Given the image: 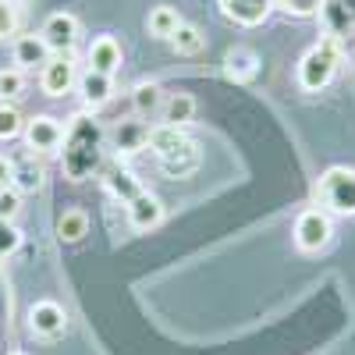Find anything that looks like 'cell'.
Returning <instances> with one entry per match:
<instances>
[{
	"mask_svg": "<svg viewBox=\"0 0 355 355\" xmlns=\"http://www.w3.org/2000/svg\"><path fill=\"white\" fill-rule=\"evenodd\" d=\"M320 15L327 18V36H341V40H345L348 21H352L348 8H341V4H323V8H320Z\"/></svg>",
	"mask_w": 355,
	"mask_h": 355,
	"instance_id": "obj_26",
	"label": "cell"
},
{
	"mask_svg": "<svg viewBox=\"0 0 355 355\" xmlns=\"http://www.w3.org/2000/svg\"><path fill=\"white\" fill-rule=\"evenodd\" d=\"M128 224H132V231H153V227H160V220H164V202L153 196V192H139L128 206Z\"/></svg>",
	"mask_w": 355,
	"mask_h": 355,
	"instance_id": "obj_14",
	"label": "cell"
},
{
	"mask_svg": "<svg viewBox=\"0 0 355 355\" xmlns=\"http://www.w3.org/2000/svg\"><path fill=\"white\" fill-rule=\"evenodd\" d=\"M107 153V132L93 114H75L64 132V150H61V171L68 182H89L93 174L103 171Z\"/></svg>",
	"mask_w": 355,
	"mask_h": 355,
	"instance_id": "obj_1",
	"label": "cell"
},
{
	"mask_svg": "<svg viewBox=\"0 0 355 355\" xmlns=\"http://www.w3.org/2000/svg\"><path fill=\"white\" fill-rule=\"evenodd\" d=\"M146 150H150L160 164V171L167 178H192L202 164V153H199V142L189 139L178 125H153L150 128V142H146Z\"/></svg>",
	"mask_w": 355,
	"mask_h": 355,
	"instance_id": "obj_2",
	"label": "cell"
},
{
	"mask_svg": "<svg viewBox=\"0 0 355 355\" xmlns=\"http://www.w3.org/2000/svg\"><path fill=\"white\" fill-rule=\"evenodd\" d=\"M274 8H281L291 18H313V15H320L323 0H274Z\"/></svg>",
	"mask_w": 355,
	"mask_h": 355,
	"instance_id": "obj_28",
	"label": "cell"
},
{
	"mask_svg": "<svg viewBox=\"0 0 355 355\" xmlns=\"http://www.w3.org/2000/svg\"><path fill=\"white\" fill-rule=\"evenodd\" d=\"M78 61L71 53H53L50 61L40 68V89L46 96H64L78 85Z\"/></svg>",
	"mask_w": 355,
	"mask_h": 355,
	"instance_id": "obj_7",
	"label": "cell"
},
{
	"mask_svg": "<svg viewBox=\"0 0 355 355\" xmlns=\"http://www.w3.org/2000/svg\"><path fill=\"white\" fill-rule=\"evenodd\" d=\"M25 146H28V153H36V157H46V153H61V146H64V125L57 121L53 114H36L33 121H25Z\"/></svg>",
	"mask_w": 355,
	"mask_h": 355,
	"instance_id": "obj_6",
	"label": "cell"
},
{
	"mask_svg": "<svg viewBox=\"0 0 355 355\" xmlns=\"http://www.w3.org/2000/svg\"><path fill=\"white\" fill-rule=\"evenodd\" d=\"M345 40L341 36H327L323 33L316 46H309L302 53L299 61V71H295V78H299V85L306 89V93H320V89H327L338 75V64L345 61Z\"/></svg>",
	"mask_w": 355,
	"mask_h": 355,
	"instance_id": "obj_3",
	"label": "cell"
},
{
	"mask_svg": "<svg viewBox=\"0 0 355 355\" xmlns=\"http://www.w3.org/2000/svg\"><path fill=\"white\" fill-rule=\"evenodd\" d=\"M259 75V53L249 46H231L224 53V78L234 85H245Z\"/></svg>",
	"mask_w": 355,
	"mask_h": 355,
	"instance_id": "obj_15",
	"label": "cell"
},
{
	"mask_svg": "<svg viewBox=\"0 0 355 355\" xmlns=\"http://www.w3.org/2000/svg\"><path fill=\"white\" fill-rule=\"evenodd\" d=\"M11 355H25V352H11Z\"/></svg>",
	"mask_w": 355,
	"mask_h": 355,
	"instance_id": "obj_34",
	"label": "cell"
},
{
	"mask_svg": "<svg viewBox=\"0 0 355 355\" xmlns=\"http://www.w3.org/2000/svg\"><path fill=\"white\" fill-rule=\"evenodd\" d=\"M146 142H150V125L139 121V117H128V121H121L110 132V150L117 160H128V157L142 153Z\"/></svg>",
	"mask_w": 355,
	"mask_h": 355,
	"instance_id": "obj_10",
	"label": "cell"
},
{
	"mask_svg": "<svg viewBox=\"0 0 355 355\" xmlns=\"http://www.w3.org/2000/svg\"><path fill=\"white\" fill-rule=\"evenodd\" d=\"M178 25H182V15H178V8L171 4H157L150 8V18H146V28H150V36L157 40H171L178 33Z\"/></svg>",
	"mask_w": 355,
	"mask_h": 355,
	"instance_id": "obj_19",
	"label": "cell"
},
{
	"mask_svg": "<svg viewBox=\"0 0 355 355\" xmlns=\"http://www.w3.org/2000/svg\"><path fill=\"white\" fill-rule=\"evenodd\" d=\"M132 103H135L139 114H153V110L164 107V89L157 82H139L132 89Z\"/></svg>",
	"mask_w": 355,
	"mask_h": 355,
	"instance_id": "obj_23",
	"label": "cell"
},
{
	"mask_svg": "<svg viewBox=\"0 0 355 355\" xmlns=\"http://www.w3.org/2000/svg\"><path fill=\"white\" fill-rule=\"evenodd\" d=\"M352 64H355V46H352Z\"/></svg>",
	"mask_w": 355,
	"mask_h": 355,
	"instance_id": "obj_33",
	"label": "cell"
},
{
	"mask_svg": "<svg viewBox=\"0 0 355 355\" xmlns=\"http://www.w3.org/2000/svg\"><path fill=\"white\" fill-rule=\"evenodd\" d=\"M18 28H21V11L15 0H0V40H11L18 36Z\"/></svg>",
	"mask_w": 355,
	"mask_h": 355,
	"instance_id": "obj_27",
	"label": "cell"
},
{
	"mask_svg": "<svg viewBox=\"0 0 355 355\" xmlns=\"http://www.w3.org/2000/svg\"><path fill=\"white\" fill-rule=\"evenodd\" d=\"M316 206L334 217H355V167H327L313 185Z\"/></svg>",
	"mask_w": 355,
	"mask_h": 355,
	"instance_id": "obj_4",
	"label": "cell"
},
{
	"mask_svg": "<svg viewBox=\"0 0 355 355\" xmlns=\"http://www.w3.org/2000/svg\"><path fill=\"white\" fill-rule=\"evenodd\" d=\"M0 320H11V284L0 270Z\"/></svg>",
	"mask_w": 355,
	"mask_h": 355,
	"instance_id": "obj_31",
	"label": "cell"
},
{
	"mask_svg": "<svg viewBox=\"0 0 355 355\" xmlns=\"http://www.w3.org/2000/svg\"><path fill=\"white\" fill-rule=\"evenodd\" d=\"M274 0H220V15L242 28H256L270 18Z\"/></svg>",
	"mask_w": 355,
	"mask_h": 355,
	"instance_id": "obj_11",
	"label": "cell"
},
{
	"mask_svg": "<svg viewBox=\"0 0 355 355\" xmlns=\"http://www.w3.org/2000/svg\"><path fill=\"white\" fill-rule=\"evenodd\" d=\"M28 331H33L36 338H61L68 331V313L61 302H53V299H40L33 302V309H28Z\"/></svg>",
	"mask_w": 355,
	"mask_h": 355,
	"instance_id": "obj_8",
	"label": "cell"
},
{
	"mask_svg": "<svg viewBox=\"0 0 355 355\" xmlns=\"http://www.w3.org/2000/svg\"><path fill=\"white\" fill-rule=\"evenodd\" d=\"M25 93V71L21 68H4L0 71V103H15Z\"/></svg>",
	"mask_w": 355,
	"mask_h": 355,
	"instance_id": "obj_25",
	"label": "cell"
},
{
	"mask_svg": "<svg viewBox=\"0 0 355 355\" xmlns=\"http://www.w3.org/2000/svg\"><path fill=\"white\" fill-rule=\"evenodd\" d=\"M331 234H334V224H331V214H323L320 206H309L295 217V245L302 252H320L331 245Z\"/></svg>",
	"mask_w": 355,
	"mask_h": 355,
	"instance_id": "obj_5",
	"label": "cell"
},
{
	"mask_svg": "<svg viewBox=\"0 0 355 355\" xmlns=\"http://www.w3.org/2000/svg\"><path fill=\"white\" fill-rule=\"evenodd\" d=\"M40 36L46 40L50 53H71L75 43H78V18L68 15V11H53V15L43 21Z\"/></svg>",
	"mask_w": 355,
	"mask_h": 355,
	"instance_id": "obj_9",
	"label": "cell"
},
{
	"mask_svg": "<svg viewBox=\"0 0 355 355\" xmlns=\"http://www.w3.org/2000/svg\"><path fill=\"white\" fill-rule=\"evenodd\" d=\"M43 185H46V167L40 164L36 153H25L21 160H15V182H11V189H18L25 196V192H40Z\"/></svg>",
	"mask_w": 355,
	"mask_h": 355,
	"instance_id": "obj_18",
	"label": "cell"
},
{
	"mask_svg": "<svg viewBox=\"0 0 355 355\" xmlns=\"http://www.w3.org/2000/svg\"><path fill=\"white\" fill-rule=\"evenodd\" d=\"M89 234V214L85 210H64L61 217H57V239L61 242H68V245H75V242H82Z\"/></svg>",
	"mask_w": 355,
	"mask_h": 355,
	"instance_id": "obj_21",
	"label": "cell"
},
{
	"mask_svg": "<svg viewBox=\"0 0 355 355\" xmlns=\"http://www.w3.org/2000/svg\"><path fill=\"white\" fill-rule=\"evenodd\" d=\"M78 96H82V103L85 107H93V110H100L103 103H110V96H114V75H100V71H93V68H85L82 75H78Z\"/></svg>",
	"mask_w": 355,
	"mask_h": 355,
	"instance_id": "obj_16",
	"label": "cell"
},
{
	"mask_svg": "<svg viewBox=\"0 0 355 355\" xmlns=\"http://www.w3.org/2000/svg\"><path fill=\"white\" fill-rule=\"evenodd\" d=\"M171 46H174V53H178V57H196V53L206 46V36L199 33L196 25L182 21V25H178V33L171 36Z\"/></svg>",
	"mask_w": 355,
	"mask_h": 355,
	"instance_id": "obj_22",
	"label": "cell"
},
{
	"mask_svg": "<svg viewBox=\"0 0 355 355\" xmlns=\"http://www.w3.org/2000/svg\"><path fill=\"white\" fill-rule=\"evenodd\" d=\"M85 61L100 75H114L117 68H121V43H117L114 36H96L93 43H89Z\"/></svg>",
	"mask_w": 355,
	"mask_h": 355,
	"instance_id": "obj_17",
	"label": "cell"
},
{
	"mask_svg": "<svg viewBox=\"0 0 355 355\" xmlns=\"http://www.w3.org/2000/svg\"><path fill=\"white\" fill-rule=\"evenodd\" d=\"M21 249V231L15 227V220H0V259Z\"/></svg>",
	"mask_w": 355,
	"mask_h": 355,
	"instance_id": "obj_29",
	"label": "cell"
},
{
	"mask_svg": "<svg viewBox=\"0 0 355 355\" xmlns=\"http://www.w3.org/2000/svg\"><path fill=\"white\" fill-rule=\"evenodd\" d=\"M160 117H164V125H189L192 117H196V100L189 93H171L160 107Z\"/></svg>",
	"mask_w": 355,
	"mask_h": 355,
	"instance_id": "obj_20",
	"label": "cell"
},
{
	"mask_svg": "<svg viewBox=\"0 0 355 355\" xmlns=\"http://www.w3.org/2000/svg\"><path fill=\"white\" fill-rule=\"evenodd\" d=\"M25 132V117L15 103H0V142H11Z\"/></svg>",
	"mask_w": 355,
	"mask_h": 355,
	"instance_id": "obj_24",
	"label": "cell"
},
{
	"mask_svg": "<svg viewBox=\"0 0 355 355\" xmlns=\"http://www.w3.org/2000/svg\"><path fill=\"white\" fill-rule=\"evenodd\" d=\"M103 185H107V192H110V199H117L121 206H128L139 192H142V185H139V178L132 174V167L125 164V160H114L107 171H103Z\"/></svg>",
	"mask_w": 355,
	"mask_h": 355,
	"instance_id": "obj_13",
	"label": "cell"
},
{
	"mask_svg": "<svg viewBox=\"0 0 355 355\" xmlns=\"http://www.w3.org/2000/svg\"><path fill=\"white\" fill-rule=\"evenodd\" d=\"M21 210V192L18 189H0V220H15Z\"/></svg>",
	"mask_w": 355,
	"mask_h": 355,
	"instance_id": "obj_30",
	"label": "cell"
},
{
	"mask_svg": "<svg viewBox=\"0 0 355 355\" xmlns=\"http://www.w3.org/2000/svg\"><path fill=\"white\" fill-rule=\"evenodd\" d=\"M11 57H15V68L33 71V68H43L53 53H50V46H46V40L40 33H28V36H15Z\"/></svg>",
	"mask_w": 355,
	"mask_h": 355,
	"instance_id": "obj_12",
	"label": "cell"
},
{
	"mask_svg": "<svg viewBox=\"0 0 355 355\" xmlns=\"http://www.w3.org/2000/svg\"><path fill=\"white\" fill-rule=\"evenodd\" d=\"M11 182H15V160L0 157V189H11Z\"/></svg>",
	"mask_w": 355,
	"mask_h": 355,
	"instance_id": "obj_32",
	"label": "cell"
}]
</instances>
